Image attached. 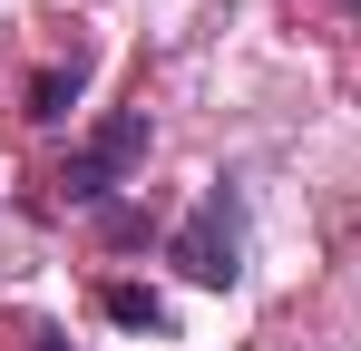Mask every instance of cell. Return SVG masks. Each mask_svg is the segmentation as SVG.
<instances>
[{"instance_id":"1","label":"cell","mask_w":361,"mask_h":351,"mask_svg":"<svg viewBox=\"0 0 361 351\" xmlns=\"http://www.w3.org/2000/svg\"><path fill=\"white\" fill-rule=\"evenodd\" d=\"M166 254L185 264V283H215V292H225V283L244 273V195H235V185H205Z\"/></svg>"},{"instance_id":"2","label":"cell","mask_w":361,"mask_h":351,"mask_svg":"<svg viewBox=\"0 0 361 351\" xmlns=\"http://www.w3.org/2000/svg\"><path fill=\"white\" fill-rule=\"evenodd\" d=\"M137 156H147V108H118V117H108V127H98V137L59 166V195H68V205H98Z\"/></svg>"},{"instance_id":"3","label":"cell","mask_w":361,"mask_h":351,"mask_svg":"<svg viewBox=\"0 0 361 351\" xmlns=\"http://www.w3.org/2000/svg\"><path fill=\"white\" fill-rule=\"evenodd\" d=\"M78 88H88V58L68 49V68H39V78H30V117H68Z\"/></svg>"},{"instance_id":"4","label":"cell","mask_w":361,"mask_h":351,"mask_svg":"<svg viewBox=\"0 0 361 351\" xmlns=\"http://www.w3.org/2000/svg\"><path fill=\"white\" fill-rule=\"evenodd\" d=\"M108 322H127V332H166V302L137 283H108Z\"/></svg>"},{"instance_id":"5","label":"cell","mask_w":361,"mask_h":351,"mask_svg":"<svg viewBox=\"0 0 361 351\" xmlns=\"http://www.w3.org/2000/svg\"><path fill=\"white\" fill-rule=\"evenodd\" d=\"M30 351H68V332L59 322H30Z\"/></svg>"},{"instance_id":"6","label":"cell","mask_w":361,"mask_h":351,"mask_svg":"<svg viewBox=\"0 0 361 351\" xmlns=\"http://www.w3.org/2000/svg\"><path fill=\"white\" fill-rule=\"evenodd\" d=\"M342 10H352V20H361V0H342Z\"/></svg>"}]
</instances>
